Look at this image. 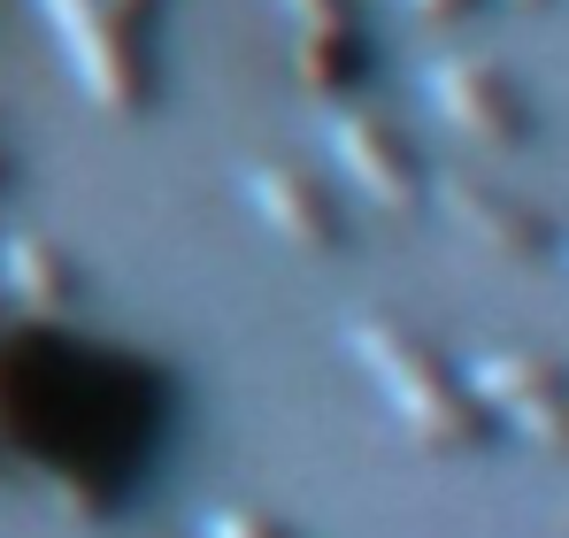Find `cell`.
Instances as JSON below:
<instances>
[{
	"label": "cell",
	"mask_w": 569,
	"mask_h": 538,
	"mask_svg": "<svg viewBox=\"0 0 569 538\" xmlns=\"http://www.w3.org/2000/svg\"><path fill=\"white\" fill-rule=\"evenodd\" d=\"M431 200H439V216H447L470 247L500 255V262H555V255H562L555 216H547L539 200L492 185V178H439V185H431Z\"/></svg>",
	"instance_id": "5"
},
{
	"label": "cell",
	"mask_w": 569,
	"mask_h": 538,
	"mask_svg": "<svg viewBox=\"0 0 569 538\" xmlns=\"http://www.w3.org/2000/svg\"><path fill=\"white\" fill-rule=\"evenodd\" d=\"M100 8H108V16H116V23H123V31H147V23H154V8H162V0H100Z\"/></svg>",
	"instance_id": "12"
},
{
	"label": "cell",
	"mask_w": 569,
	"mask_h": 538,
	"mask_svg": "<svg viewBox=\"0 0 569 538\" xmlns=\"http://www.w3.org/2000/svg\"><path fill=\"white\" fill-rule=\"evenodd\" d=\"M331 162L347 170L355 192H370L385 216H416L431 208V162L408 139V123H392L385 108H331Z\"/></svg>",
	"instance_id": "4"
},
{
	"label": "cell",
	"mask_w": 569,
	"mask_h": 538,
	"mask_svg": "<svg viewBox=\"0 0 569 538\" xmlns=\"http://www.w3.org/2000/svg\"><path fill=\"white\" fill-rule=\"evenodd\" d=\"M284 8H292L300 31H347V23H362V0H284Z\"/></svg>",
	"instance_id": "10"
},
{
	"label": "cell",
	"mask_w": 569,
	"mask_h": 538,
	"mask_svg": "<svg viewBox=\"0 0 569 538\" xmlns=\"http://www.w3.org/2000/svg\"><path fill=\"white\" fill-rule=\"evenodd\" d=\"M347 347L362 361V377L378 385V400L392 408V424L423 454L462 461V454H485L500 439L492 408L470 392V369H455L416 323H400V316H355L347 323Z\"/></svg>",
	"instance_id": "1"
},
{
	"label": "cell",
	"mask_w": 569,
	"mask_h": 538,
	"mask_svg": "<svg viewBox=\"0 0 569 538\" xmlns=\"http://www.w3.org/2000/svg\"><path fill=\"white\" fill-rule=\"evenodd\" d=\"M0 300L23 308L31 323H54V316H70V308L86 300V269H78L70 247H54V239H39V231H16V239L0 247Z\"/></svg>",
	"instance_id": "7"
},
{
	"label": "cell",
	"mask_w": 569,
	"mask_h": 538,
	"mask_svg": "<svg viewBox=\"0 0 569 538\" xmlns=\"http://www.w3.org/2000/svg\"><path fill=\"white\" fill-rule=\"evenodd\" d=\"M0 461H8V454H0Z\"/></svg>",
	"instance_id": "15"
},
{
	"label": "cell",
	"mask_w": 569,
	"mask_h": 538,
	"mask_svg": "<svg viewBox=\"0 0 569 538\" xmlns=\"http://www.w3.org/2000/svg\"><path fill=\"white\" fill-rule=\"evenodd\" d=\"M492 0H408V16L416 23H431V31H462V23H477Z\"/></svg>",
	"instance_id": "11"
},
{
	"label": "cell",
	"mask_w": 569,
	"mask_h": 538,
	"mask_svg": "<svg viewBox=\"0 0 569 538\" xmlns=\"http://www.w3.org/2000/svg\"><path fill=\"white\" fill-rule=\"evenodd\" d=\"M208 538H300V531L278 524V516H262V508H216L208 516Z\"/></svg>",
	"instance_id": "9"
},
{
	"label": "cell",
	"mask_w": 569,
	"mask_h": 538,
	"mask_svg": "<svg viewBox=\"0 0 569 538\" xmlns=\"http://www.w3.org/2000/svg\"><path fill=\"white\" fill-rule=\"evenodd\" d=\"M292 78H300V92H316L331 108H355L370 92V78H378V47H370L362 23H347V31H300L292 39Z\"/></svg>",
	"instance_id": "8"
},
{
	"label": "cell",
	"mask_w": 569,
	"mask_h": 538,
	"mask_svg": "<svg viewBox=\"0 0 569 538\" xmlns=\"http://www.w3.org/2000/svg\"><path fill=\"white\" fill-rule=\"evenodd\" d=\"M0 331H8V300H0Z\"/></svg>",
	"instance_id": "14"
},
{
	"label": "cell",
	"mask_w": 569,
	"mask_h": 538,
	"mask_svg": "<svg viewBox=\"0 0 569 538\" xmlns=\"http://www.w3.org/2000/svg\"><path fill=\"white\" fill-rule=\"evenodd\" d=\"M423 92H431V108H439L470 147H485V155H523V147H539V108H531L523 78H516L500 54L455 47V54H439V62L423 70Z\"/></svg>",
	"instance_id": "2"
},
{
	"label": "cell",
	"mask_w": 569,
	"mask_h": 538,
	"mask_svg": "<svg viewBox=\"0 0 569 538\" xmlns=\"http://www.w3.org/2000/svg\"><path fill=\"white\" fill-rule=\"evenodd\" d=\"M8 185H16V155L0 147V192H8Z\"/></svg>",
	"instance_id": "13"
},
{
	"label": "cell",
	"mask_w": 569,
	"mask_h": 538,
	"mask_svg": "<svg viewBox=\"0 0 569 538\" xmlns=\"http://www.w3.org/2000/svg\"><path fill=\"white\" fill-rule=\"evenodd\" d=\"M247 208L278 231L284 247H300V255H339L355 231H347V208L316 185V170H300V162H254L247 170Z\"/></svg>",
	"instance_id": "6"
},
{
	"label": "cell",
	"mask_w": 569,
	"mask_h": 538,
	"mask_svg": "<svg viewBox=\"0 0 569 538\" xmlns=\"http://www.w3.org/2000/svg\"><path fill=\"white\" fill-rule=\"evenodd\" d=\"M470 392L492 408V424H508L539 454L569 461V361L539 355V347H492L470 361Z\"/></svg>",
	"instance_id": "3"
}]
</instances>
